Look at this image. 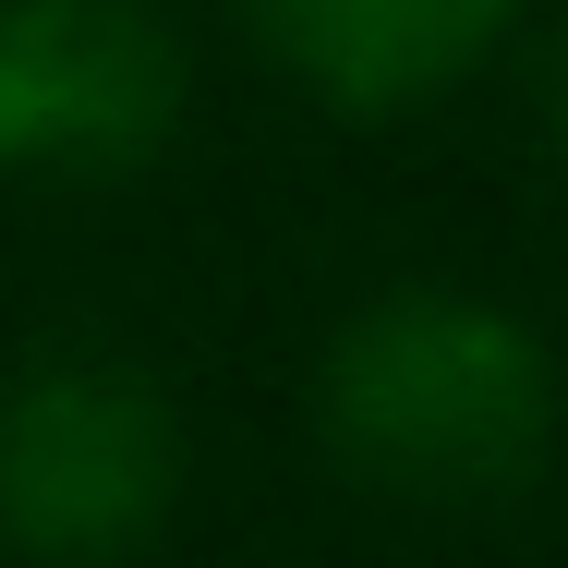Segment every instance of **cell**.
Masks as SVG:
<instances>
[{"instance_id":"7a4b0ae2","label":"cell","mask_w":568,"mask_h":568,"mask_svg":"<svg viewBox=\"0 0 568 568\" xmlns=\"http://www.w3.org/2000/svg\"><path fill=\"white\" fill-rule=\"evenodd\" d=\"M170 508V412L110 363H49L0 399V545L24 557H133Z\"/></svg>"},{"instance_id":"5b68a950","label":"cell","mask_w":568,"mask_h":568,"mask_svg":"<svg viewBox=\"0 0 568 568\" xmlns=\"http://www.w3.org/2000/svg\"><path fill=\"white\" fill-rule=\"evenodd\" d=\"M545 121H557V145H568V49H557V73H545Z\"/></svg>"},{"instance_id":"277c9868","label":"cell","mask_w":568,"mask_h":568,"mask_svg":"<svg viewBox=\"0 0 568 568\" xmlns=\"http://www.w3.org/2000/svg\"><path fill=\"white\" fill-rule=\"evenodd\" d=\"M254 24L327 98L399 110V98H424V85H448V73L484 61V37L508 24V0H254Z\"/></svg>"},{"instance_id":"6da1fadb","label":"cell","mask_w":568,"mask_h":568,"mask_svg":"<svg viewBox=\"0 0 568 568\" xmlns=\"http://www.w3.org/2000/svg\"><path fill=\"white\" fill-rule=\"evenodd\" d=\"M327 424L375 484H412V496H496L545 459L557 424V387H545V351L520 339L508 315L448 303V291H412V303H375L327 363Z\"/></svg>"},{"instance_id":"3957f363","label":"cell","mask_w":568,"mask_h":568,"mask_svg":"<svg viewBox=\"0 0 568 568\" xmlns=\"http://www.w3.org/2000/svg\"><path fill=\"white\" fill-rule=\"evenodd\" d=\"M182 110V49L133 0H12L0 12V170L98 182L158 158Z\"/></svg>"}]
</instances>
